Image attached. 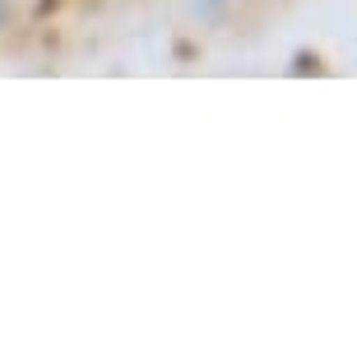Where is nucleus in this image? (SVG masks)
Segmentation results:
<instances>
[]
</instances>
